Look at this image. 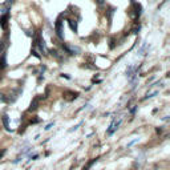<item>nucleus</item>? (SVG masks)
Returning a JSON list of instances; mask_svg holds the SVG:
<instances>
[{
	"instance_id": "f257e3e1",
	"label": "nucleus",
	"mask_w": 170,
	"mask_h": 170,
	"mask_svg": "<svg viewBox=\"0 0 170 170\" xmlns=\"http://www.w3.org/2000/svg\"><path fill=\"white\" fill-rule=\"evenodd\" d=\"M55 29H56V33H57V36L63 40L64 39V31H63V21H61V17H59L55 23Z\"/></svg>"
},
{
	"instance_id": "f03ea898",
	"label": "nucleus",
	"mask_w": 170,
	"mask_h": 170,
	"mask_svg": "<svg viewBox=\"0 0 170 170\" xmlns=\"http://www.w3.org/2000/svg\"><path fill=\"white\" fill-rule=\"evenodd\" d=\"M121 121H122L121 118H120L118 121H117V120H113V122L110 124V126H109V129H108V132H106V133H108L109 135H110V134H113V133H114V132H116V130L120 128V125H121Z\"/></svg>"
},
{
	"instance_id": "7ed1b4c3",
	"label": "nucleus",
	"mask_w": 170,
	"mask_h": 170,
	"mask_svg": "<svg viewBox=\"0 0 170 170\" xmlns=\"http://www.w3.org/2000/svg\"><path fill=\"white\" fill-rule=\"evenodd\" d=\"M41 98H43V96H36L35 98H33V100L31 101V105H29V110H31V112L39 108V104H40Z\"/></svg>"
},
{
	"instance_id": "20e7f679",
	"label": "nucleus",
	"mask_w": 170,
	"mask_h": 170,
	"mask_svg": "<svg viewBox=\"0 0 170 170\" xmlns=\"http://www.w3.org/2000/svg\"><path fill=\"white\" fill-rule=\"evenodd\" d=\"M8 19H9V13H3L2 16H0V27H2L3 29H7Z\"/></svg>"
},
{
	"instance_id": "39448f33",
	"label": "nucleus",
	"mask_w": 170,
	"mask_h": 170,
	"mask_svg": "<svg viewBox=\"0 0 170 170\" xmlns=\"http://www.w3.org/2000/svg\"><path fill=\"white\" fill-rule=\"evenodd\" d=\"M0 68H2V69L7 68V53L5 52H3L0 55Z\"/></svg>"
},
{
	"instance_id": "423d86ee",
	"label": "nucleus",
	"mask_w": 170,
	"mask_h": 170,
	"mask_svg": "<svg viewBox=\"0 0 170 170\" xmlns=\"http://www.w3.org/2000/svg\"><path fill=\"white\" fill-rule=\"evenodd\" d=\"M7 47H8V37L5 36L4 40H0V55H2L3 52H5Z\"/></svg>"
},
{
	"instance_id": "0eeeda50",
	"label": "nucleus",
	"mask_w": 170,
	"mask_h": 170,
	"mask_svg": "<svg viewBox=\"0 0 170 170\" xmlns=\"http://www.w3.org/2000/svg\"><path fill=\"white\" fill-rule=\"evenodd\" d=\"M68 24H69L71 29H72L74 33H77V21H76V20H72V19H69V20H68Z\"/></svg>"
},
{
	"instance_id": "6e6552de",
	"label": "nucleus",
	"mask_w": 170,
	"mask_h": 170,
	"mask_svg": "<svg viewBox=\"0 0 170 170\" xmlns=\"http://www.w3.org/2000/svg\"><path fill=\"white\" fill-rule=\"evenodd\" d=\"M134 8H135V17H140L141 16V13H142V7H141V4H134Z\"/></svg>"
},
{
	"instance_id": "1a4fd4ad",
	"label": "nucleus",
	"mask_w": 170,
	"mask_h": 170,
	"mask_svg": "<svg viewBox=\"0 0 170 170\" xmlns=\"http://www.w3.org/2000/svg\"><path fill=\"white\" fill-rule=\"evenodd\" d=\"M2 120H3V124H4V128H5L7 130H9V117H8L7 114H4V116L2 117Z\"/></svg>"
},
{
	"instance_id": "9d476101",
	"label": "nucleus",
	"mask_w": 170,
	"mask_h": 170,
	"mask_svg": "<svg viewBox=\"0 0 170 170\" xmlns=\"http://www.w3.org/2000/svg\"><path fill=\"white\" fill-rule=\"evenodd\" d=\"M116 12V9L114 8H109V11H106V13H108V19H109V23H112V19H113V13Z\"/></svg>"
},
{
	"instance_id": "9b49d317",
	"label": "nucleus",
	"mask_w": 170,
	"mask_h": 170,
	"mask_svg": "<svg viewBox=\"0 0 170 170\" xmlns=\"http://www.w3.org/2000/svg\"><path fill=\"white\" fill-rule=\"evenodd\" d=\"M49 53L53 56V57H56V59H61V57H60V52H59V51H56V49H51V51H49Z\"/></svg>"
},
{
	"instance_id": "f8f14e48",
	"label": "nucleus",
	"mask_w": 170,
	"mask_h": 170,
	"mask_svg": "<svg viewBox=\"0 0 170 170\" xmlns=\"http://www.w3.org/2000/svg\"><path fill=\"white\" fill-rule=\"evenodd\" d=\"M157 93H158V90H154V92H152V93H148V94H146V97H145V98H152V97H154Z\"/></svg>"
},
{
	"instance_id": "ddd939ff",
	"label": "nucleus",
	"mask_w": 170,
	"mask_h": 170,
	"mask_svg": "<svg viewBox=\"0 0 170 170\" xmlns=\"http://www.w3.org/2000/svg\"><path fill=\"white\" fill-rule=\"evenodd\" d=\"M13 2H15V0H5V7H7V8H11V5L13 4Z\"/></svg>"
},
{
	"instance_id": "4468645a",
	"label": "nucleus",
	"mask_w": 170,
	"mask_h": 170,
	"mask_svg": "<svg viewBox=\"0 0 170 170\" xmlns=\"http://www.w3.org/2000/svg\"><path fill=\"white\" fill-rule=\"evenodd\" d=\"M0 101H3V103H8V100L5 98V96L3 93H0Z\"/></svg>"
},
{
	"instance_id": "2eb2a0df",
	"label": "nucleus",
	"mask_w": 170,
	"mask_h": 170,
	"mask_svg": "<svg viewBox=\"0 0 170 170\" xmlns=\"http://www.w3.org/2000/svg\"><path fill=\"white\" fill-rule=\"evenodd\" d=\"M32 53H33V56H35V57H37V59H40V55L36 52V51H32Z\"/></svg>"
},
{
	"instance_id": "dca6fc26",
	"label": "nucleus",
	"mask_w": 170,
	"mask_h": 170,
	"mask_svg": "<svg viewBox=\"0 0 170 170\" xmlns=\"http://www.w3.org/2000/svg\"><path fill=\"white\" fill-rule=\"evenodd\" d=\"M53 125H55V124H53V122H51L49 125H47V128H45V130H49V129H51V128H52Z\"/></svg>"
},
{
	"instance_id": "f3484780",
	"label": "nucleus",
	"mask_w": 170,
	"mask_h": 170,
	"mask_svg": "<svg viewBox=\"0 0 170 170\" xmlns=\"http://www.w3.org/2000/svg\"><path fill=\"white\" fill-rule=\"evenodd\" d=\"M96 3H97L98 5H103V4H104V0H96Z\"/></svg>"
},
{
	"instance_id": "a211bd4d",
	"label": "nucleus",
	"mask_w": 170,
	"mask_h": 170,
	"mask_svg": "<svg viewBox=\"0 0 170 170\" xmlns=\"http://www.w3.org/2000/svg\"><path fill=\"white\" fill-rule=\"evenodd\" d=\"M135 110H137V106H133V108H132V110H130V113H132V114H134Z\"/></svg>"
},
{
	"instance_id": "6ab92c4d",
	"label": "nucleus",
	"mask_w": 170,
	"mask_h": 170,
	"mask_svg": "<svg viewBox=\"0 0 170 170\" xmlns=\"http://www.w3.org/2000/svg\"><path fill=\"white\" fill-rule=\"evenodd\" d=\"M138 32H140V27H138V28H134V29H133V33H138Z\"/></svg>"
}]
</instances>
